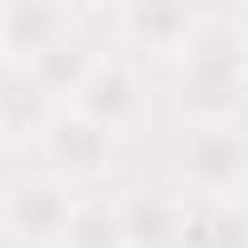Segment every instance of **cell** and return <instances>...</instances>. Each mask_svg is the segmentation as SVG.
I'll return each instance as SVG.
<instances>
[{
    "instance_id": "cell-1",
    "label": "cell",
    "mask_w": 248,
    "mask_h": 248,
    "mask_svg": "<svg viewBox=\"0 0 248 248\" xmlns=\"http://www.w3.org/2000/svg\"><path fill=\"white\" fill-rule=\"evenodd\" d=\"M180 63V117L185 122H214L233 117L248 97V44L238 25L229 20H200L190 39L175 54Z\"/></svg>"
},
{
    "instance_id": "cell-2",
    "label": "cell",
    "mask_w": 248,
    "mask_h": 248,
    "mask_svg": "<svg viewBox=\"0 0 248 248\" xmlns=\"http://www.w3.org/2000/svg\"><path fill=\"white\" fill-rule=\"evenodd\" d=\"M175 170L195 200H233L248 185V132H238L229 117L185 122L175 141Z\"/></svg>"
},
{
    "instance_id": "cell-3",
    "label": "cell",
    "mask_w": 248,
    "mask_h": 248,
    "mask_svg": "<svg viewBox=\"0 0 248 248\" xmlns=\"http://www.w3.org/2000/svg\"><path fill=\"white\" fill-rule=\"evenodd\" d=\"M68 107H78L83 117H93L102 132L112 137H132L141 122L151 117V83L141 73L137 59L127 54H97L83 73V83L73 88Z\"/></svg>"
},
{
    "instance_id": "cell-4",
    "label": "cell",
    "mask_w": 248,
    "mask_h": 248,
    "mask_svg": "<svg viewBox=\"0 0 248 248\" xmlns=\"http://www.w3.org/2000/svg\"><path fill=\"white\" fill-rule=\"evenodd\" d=\"M73 190L59 175H25L0 195V229L15 243H63L68 214H73Z\"/></svg>"
},
{
    "instance_id": "cell-5",
    "label": "cell",
    "mask_w": 248,
    "mask_h": 248,
    "mask_svg": "<svg viewBox=\"0 0 248 248\" xmlns=\"http://www.w3.org/2000/svg\"><path fill=\"white\" fill-rule=\"evenodd\" d=\"M34 141L44 146V161L54 166V175L68 185H83L112 170V132H102L78 107H54V117L44 122Z\"/></svg>"
},
{
    "instance_id": "cell-6",
    "label": "cell",
    "mask_w": 248,
    "mask_h": 248,
    "mask_svg": "<svg viewBox=\"0 0 248 248\" xmlns=\"http://www.w3.org/2000/svg\"><path fill=\"white\" fill-rule=\"evenodd\" d=\"M117 10L122 39L146 59H175L190 30L200 25L190 0H117Z\"/></svg>"
},
{
    "instance_id": "cell-7",
    "label": "cell",
    "mask_w": 248,
    "mask_h": 248,
    "mask_svg": "<svg viewBox=\"0 0 248 248\" xmlns=\"http://www.w3.org/2000/svg\"><path fill=\"white\" fill-rule=\"evenodd\" d=\"M73 10L63 0H0V59L30 63L68 34Z\"/></svg>"
},
{
    "instance_id": "cell-8",
    "label": "cell",
    "mask_w": 248,
    "mask_h": 248,
    "mask_svg": "<svg viewBox=\"0 0 248 248\" xmlns=\"http://www.w3.org/2000/svg\"><path fill=\"white\" fill-rule=\"evenodd\" d=\"M54 97L44 93V83L25 68L0 59V141H30L44 132V122L54 117Z\"/></svg>"
},
{
    "instance_id": "cell-9",
    "label": "cell",
    "mask_w": 248,
    "mask_h": 248,
    "mask_svg": "<svg viewBox=\"0 0 248 248\" xmlns=\"http://www.w3.org/2000/svg\"><path fill=\"white\" fill-rule=\"evenodd\" d=\"M122 214V243H180L185 204L161 190H132L117 200Z\"/></svg>"
},
{
    "instance_id": "cell-10",
    "label": "cell",
    "mask_w": 248,
    "mask_h": 248,
    "mask_svg": "<svg viewBox=\"0 0 248 248\" xmlns=\"http://www.w3.org/2000/svg\"><path fill=\"white\" fill-rule=\"evenodd\" d=\"M93 59H97V54H93L88 44H78L73 34H63L59 44H49L44 54H34L25 68L44 83V93H49L54 102H68V97H73V88L83 83V73H88V63H93Z\"/></svg>"
},
{
    "instance_id": "cell-11",
    "label": "cell",
    "mask_w": 248,
    "mask_h": 248,
    "mask_svg": "<svg viewBox=\"0 0 248 248\" xmlns=\"http://www.w3.org/2000/svg\"><path fill=\"white\" fill-rule=\"evenodd\" d=\"M180 238L233 243V238H248V219H243V209H233L229 200H200V204H190V209H185Z\"/></svg>"
},
{
    "instance_id": "cell-12",
    "label": "cell",
    "mask_w": 248,
    "mask_h": 248,
    "mask_svg": "<svg viewBox=\"0 0 248 248\" xmlns=\"http://www.w3.org/2000/svg\"><path fill=\"white\" fill-rule=\"evenodd\" d=\"M63 243H122L117 200H78L63 229Z\"/></svg>"
},
{
    "instance_id": "cell-13",
    "label": "cell",
    "mask_w": 248,
    "mask_h": 248,
    "mask_svg": "<svg viewBox=\"0 0 248 248\" xmlns=\"http://www.w3.org/2000/svg\"><path fill=\"white\" fill-rule=\"evenodd\" d=\"M233 25H238V34H243V44H248V0L238 5V15H233Z\"/></svg>"
},
{
    "instance_id": "cell-14",
    "label": "cell",
    "mask_w": 248,
    "mask_h": 248,
    "mask_svg": "<svg viewBox=\"0 0 248 248\" xmlns=\"http://www.w3.org/2000/svg\"><path fill=\"white\" fill-rule=\"evenodd\" d=\"M68 10H93V5H102V0H63Z\"/></svg>"
}]
</instances>
